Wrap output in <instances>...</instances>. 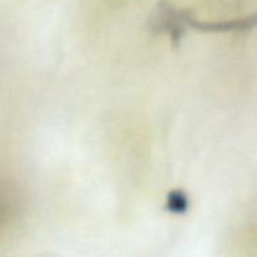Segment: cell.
<instances>
[{
	"label": "cell",
	"instance_id": "cell-3",
	"mask_svg": "<svg viewBox=\"0 0 257 257\" xmlns=\"http://www.w3.org/2000/svg\"><path fill=\"white\" fill-rule=\"evenodd\" d=\"M188 207H190V200L182 190H175L168 193L167 202H166V210L168 212L182 215L187 212Z\"/></svg>",
	"mask_w": 257,
	"mask_h": 257
},
{
	"label": "cell",
	"instance_id": "cell-1",
	"mask_svg": "<svg viewBox=\"0 0 257 257\" xmlns=\"http://www.w3.org/2000/svg\"><path fill=\"white\" fill-rule=\"evenodd\" d=\"M188 10H176L170 4L161 3L151 18V30L158 34H168L173 45L178 47L187 29Z\"/></svg>",
	"mask_w": 257,
	"mask_h": 257
},
{
	"label": "cell",
	"instance_id": "cell-4",
	"mask_svg": "<svg viewBox=\"0 0 257 257\" xmlns=\"http://www.w3.org/2000/svg\"><path fill=\"white\" fill-rule=\"evenodd\" d=\"M13 206H14V202H13L12 195L8 191V188H5L0 183V225L4 222V220L9 217Z\"/></svg>",
	"mask_w": 257,
	"mask_h": 257
},
{
	"label": "cell",
	"instance_id": "cell-2",
	"mask_svg": "<svg viewBox=\"0 0 257 257\" xmlns=\"http://www.w3.org/2000/svg\"><path fill=\"white\" fill-rule=\"evenodd\" d=\"M187 27L201 33H243L257 27V13L238 19L225 22H200L190 12L186 17Z\"/></svg>",
	"mask_w": 257,
	"mask_h": 257
}]
</instances>
